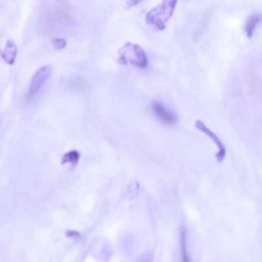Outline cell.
<instances>
[{
	"label": "cell",
	"mask_w": 262,
	"mask_h": 262,
	"mask_svg": "<svg viewBox=\"0 0 262 262\" xmlns=\"http://www.w3.org/2000/svg\"><path fill=\"white\" fill-rule=\"evenodd\" d=\"M195 126L198 130H200L201 132H203L205 135H207L212 142L215 144L216 148H217V153H216V159H217V162L221 163L224 162V160L226 158L227 155V149L223 143V140L219 138V136L213 132L204 122L201 120H198L195 122Z\"/></svg>",
	"instance_id": "277c9868"
},
{
	"label": "cell",
	"mask_w": 262,
	"mask_h": 262,
	"mask_svg": "<svg viewBox=\"0 0 262 262\" xmlns=\"http://www.w3.org/2000/svg\"><path fill=\"white\" fill-rule=\"evenodd\" d=\"M144 0H122V2L124 3L126 8H131L136 5H138L140 2H143Z\"/></svg>",
	"instance_id": "8fae6325"
},
{
	"label": "cell",
	"mask_w": 262,
	"mask_h": 262,
	"mask_svg": "<svg viewBox=\"0 0 262 262\" xmlns=\"http://www.w3.org/2000/svg\"><path fill=\"white\" fill-rule=\"evenodd\" d=\"M262 23V13L260 12H256V13H252L246 21V25H245V33L246 35L251 38L254 35V32L256 30V28L258 27V25Z\"/></svg>",
	"instance_id": "52a82bcc"
},
{
	"label": "cell",
	"mask_w": 262,
	"mask_h": 262,
	"mask_svg": "<svg viewBox=\"0 0 262 262\" xmlns=\"http://www.w3.org/2000/svg\"><path fill=\"white\" fill-rule=\"evenodd\" d=\"M178 0H162L158 6L152 8L146 15V23L157 30H164L173 12Z\"/></svg>",
	"instance_id": "7a4b0ae2"
},
{
	"label": "cell",
	"mask_w": 262,
	"mask_h": 262,
	"mask_svg": "<svg viewBox=\"0 0 262 262\" xmlns=\"http://www.w3.org/2000/svg\"><path fill=\"white\" fill-rule=\"evenodd\" d=\"M152 110L155 114V116L161 121V122L166 124V125H173L176 122V116L173 112H171L169 109L166 108L165 105L162 103L155 102L152 103Z\"/></svg>",
	"instance_id": "5b68a950"
},
{
	"label": "cell",
	"mask_w": 262,
	"mask_h": 262,
	"mask_svg": "<svg viewBox=\"0 0 262 262\" xmlns=\"http://www.w3.org/2000/svg\"><path fill=\"white\" fill-rule=\"evenodd\" d=\"M51 67L50 66H42L40 67L35 74L33 75L32 79H31V82L29 84V89H28V99H31L33 96H35L39 90L42 88L43 84L47 81L48 78L51 75Z\"/></svg>",
	"instance_id": "3957f363"
},
{
	"label": "cell",
	"mask_w": 262,
	"mask_h": 262,
	"mask_svg": "<svg viewBox=\"0 0 262 262\" xmlns=\"http://www.w3.org/2000/svg\"><path fill=\"white\" fill-rule=\"evenodd\" d=\"M79 159H80V153L78 151H70L68 153H66L63 158H62V164H71L72 166H76L79 162Z\"/></svg>",
	"instance_id": "9c48e42d"
},
{
	"label": "cell",
	"mask_w": 262,
	"mask_h": 262,
	"mask_svg": "<svg viewBox=\"0 0 262 262\" xmlns=\"http://www.w3.org/2000/svg\"><path fill=\"white\" fill-rule=\"evenodd\" d=\"M180 255H181V262H192L188 250V234L185 229L181 231V235H180Z\"/></svg>",
	"instance_id": "ba28073f"
},
{
	"label": "cell",
	"mask_w": 262,
	"mask_h": 262,
	"mask_svg": "<svg viewBox=\"0 0 262 262\" xmlns=\"http://www.w3.org/2000/svg\"><path fill=\"white\" fill-rule=\"evenodd\" d=\"M52 44H53V47L55 49L62 50V49H64L67 46V41H66V39H64V38L57 37V38H54L52 40Z\"/></svg>",
	"instance_id": "30bf717a"
},
{
	"label": "cell",
	"mask_w": 262,
	"mask_h": 262,
	"mask_svg": "<svg viewBox=\"0 0 262 262\" xmlns=\"http://www.w3.org/2000/svg\"><path fill=\"white\" fill-rule=\"evenodd\" d=\"M17 54V46L13 40L9 39L6 41L4 48L1 51V57L4 62L8 65H13L15 62V57Z\"/></svg>",
	"instance_id": "8992f818"
},
{
	"label": "cell",
	"mask_w": 262,
	"mask_h": 262,
	"mask_svg": "<svg viewBox=\"0 0 262 262\" xmlns=\"http://www.w3.org/2000/svg\"><path fill=\"white\" fill-rule=\"evenodd\" d=\"M118 62L138 69H146L149 66V58L146 51L139 45L131 42H127L119 48Z\"/></svg>",
	"instance_id": "6da1fadb"
}]
</instances>
